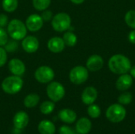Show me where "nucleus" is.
I'll return each instance as SVG.
<instances>
[{
    "label": "nucleus",
    "mask_w": 135,
    "mask_h": 134,
    "mask_svg": "<svg viewBox=\"0 0 135 134\" xmlns=\"http://www.w3.org/2000/svg\"><path fill=\"white\" fill-rule=\"evenodd\" d=\"M108 66L111 72L115 74L122 75L127 73L131 68V60L125 55L117 54L112 55L108 62Z\"/></svg>",
    "instance_id": "1"
},
{
    "label": "nucleus",
    "mask_w": 135,
    "mask_h": 134,
    "mask_svg": "<svg viewBox=\"0 0 135 134\" xmlns=\"http://www.w3.org/2000/svg\"><path fill=\"white\" fill-rule=\"evenodd\" d=\"M7 32L14 40L23 39L27 34V28L23 21L18 19L11 20L7 25Z\"/></svg>",
    "instance_id": "2"
},
{
    "label": "nucleus",
    "mask_w": 135,
    "mask_h": 134,
    "mask_svg": "<svg viewBox=\"0 0 135 134\" xmlns=\"http://www.w3.org/2000/svg\"><path fill=\"white\" fill-rule=\"evenodd\" d=\"M24 85L22 78L19 76L12 75L6 77L2 82V89L4 92L13 95L19 92Z\"/></svg>",
    "instance_id": "3"
},
{
    "label": "nucleus",
    "mask_w": 135,
    "mask_h": 134,
    "mask_svg": "<svg viewBox=\"0 0 135 134\" xmlns=\"http://www.w3.org/2000/svg\"><path fill=\"white\" fill-rule=\"evenodd\" d=\"M127 115V111L123 105L114 103L109 106L106 111V117L112 123H119L124 120Z\"/></svg>",
    "instance_id": "4"
},
{
    "label": "nucleus",
    "mask_w": 135,
    "mask_h": 134,
    "mask_svg": "<svg viewBox=\"0 0 135 134\" xmlns=\"http://www.w3.org/2000/svg\"><path fill=\"white\" fill-rule=\"evenodd\" d=\"M51 25L55 31L62 32L68 30L71 25L70 16L64 12L55 14L51 20Z\"/></svg>",
    "instance_id": "5"
},
{
    "label": "nucleus",
    "mask_w": 135,
    "mask_h": 134,
    "mask_svg": "<svg viewBox=\"0 0 135 134\" xmlns=\"http://www.w3.org/2000/svg\"><path fill=\"white\" fill-rule=\"evenodd\" d=\"M65 88L58 81H51L47 87V95L53 102H59L65 96Z\"/></svg>",
    "instance_id": "6"
},
{
    "label": "nucleus",
    "mask_w": 135,
    "mask_h": 134,
    "mask_svg": "<svg viewBox=\"0 0 135 134\" xmlns=\"http://www.w3.org/2000/svg\"><path fill=\"white\" fill-rule=\"evenodd\" d=\"M70 81L74 85H81L89 78V70L82 66H77L71 69L69 73Z\"/></svg>",
    "instance_id": "7"
},
{
    "label": "nucleus",
    "mask_w": 135,
    "mask_h": 134,
    "mask_svg": "<svg viewBox=\"0 0 135 134\" xmlns=\"http://www.w3.org/2000/svg\"><path fill=\"white\" fill-rule=\"evenodd\" d=\"M36 80L41 84H47L52 81L55 77L54 70L47 66H41L35 71Z\"/></svg>",
    "instance_id": "8"
},
{
    "label": "nucleus",
    "mask_w": 135,
    "mask_h": 134,
    "mask_svg": "<svg viewBox=\"0 0 135 134\" xmlns=\"http://www.w3.org/2000/svg\"><path fill=\"white\" fill-rule=\"evenodd\" d=\"M44 22V21L40 15L33 13L27 17L25 25L27 29H28L30 32H37L43 27Z\"/></svg>",
    "instance_id": "9"
},
{
    "label": "nucleus",
    "mask_w": 135,
    "mask_h": 134,
    "mask_svg": "<svg viewBox=\"0 0 135 134\" xmlns=\"http://www.w3.org/2000/svg\"><path fill=\"white\" fill-rule=\"evenodd\" d=\"M21 46L25 52L32 54V53H35L38 50L40 43L36 36H25L22 39Z\"/></svg>",
    "instance_id": "10"
},
{
    "label": "nucleus",
    "mask_w": 135,
    "mask_h": 134,
    "mask_svg": "<svg viewBox=\"0 0 135 134\" xmlns=\"http://www.w3.org/2000/svg\"><path fill=\"white\" fill-rule=\"evenodd\" d=\"M104 64V58L100 55L93 54L86 61V68L91 72H97L103 68Z\"/></svg>",
    "instance_id": "11"
},
{
    "label": "nucleus",
    "mask_w": 135,
    "mask_h": 134,
    "mask_svg": "<svg viewBox=\"0 0 135 134\" xmlns=\"http://www.w3.org/2000/svg\"><path fill=\"white\" fill-rule=\"evenodd\" d=\"M98 97V92L96 88L93 86L86 87L81 93V101L85 105L94 103Z\"/></svg>",
    "instance_id": "12"
},
{
    "label": "nucleus",
    "mask_w": 135,
    "mask_h": 134,
    "mask_svg": "<svg viewBox=\"0 0 135 134\" xmlns=\"http://www.w3.org/2000/svg\"><path fill=\"white\" fill-rule=\"evenodd\" d=\"M8 67H9V72L13 75L19 76V77H21L22 75H24V73H25V70H26L25 63L18 58L11 59L9 62Z\"/></svg>",
    "instance_id": "13"
},
{
    "label": "nucleus",
    "mask_w": 135,
    "mask_h": 134,
    "mask_svg": "<svg viewBox=\"0 0 135 134\" xmlns=\"http://www.w3.org/2000/svg\"><path fill=\"white\" fill-rule=\"evenodd\" d=\"M28 122H29V117L28 114L23 111H21L16 113L13 118V123L14 128L20 130L25 129L28 126Z\"/></svg>",
    "instance_id": "14"
},
{
    "label": "nucleus",
    "mask_w": 135,
    "mask_h": 134,
    "mask_svg": "<svg viewBox=\"0 0 135 134\" xmlns=\"http://www.w3.org/2000/svg\"><path fill=\"white\" fill-rule=\"evenodd\" d=\"M65 47L66 45L62 38L59 36L52 37L47 42V48L52 53H61L64 50Z\"/></svg>",
    "instance_id": "15"
},
{
    "label": "nucleus",
    "mask_w": 135,
    "mask_h": 134,
    "mask_svg": "<svg viewBox=\"0 0 135 134\" xmlns=\"http://www.w3.org/2000/svg\"><path fill=\"white\" fill-rule=\"evenodd\" d=\"M132 85L133 77L128 73L120 75L115 82V87L119 91H127L132 86Z\"/></svg>",
    "instance_id": "16"
},
{
    "label": "nucleus",
    "mask_w": 135,
    "mask_h": 134,
    "mask_svg": "<svg viewBox=\"0 0 135 134\" xmlns=\"http://www.w3.org/2000/svg\"><path fill=\"white\" fill-rule=\"evenodd\" d=\"M59 118L62 122L66 123V124H71L76 121L77 114L74 111H73L71 109L65 108L59 111Z\"/></svg>",
    "instance_id": "17"
},
{
    "label": "nucleus",
    "mask_w": 135,
    "mask_h": 134,
    "mask_svg": "<svg viewBox=\"0 0 135 134\" xmlns=\"http://www.w3.org/2000/svg\"><path fill=\"white\" fill-rule=\"evenodd\" d=\"M75 129L78 134H88L91 131L92 122L88 118H81L77 122Z\"/></svg>",
    "instance_id": "18"
},
{
    "label": "nucleus",
    "mask_w": 135,
    "mask_h": 134,
    "mask_svg": "<svg viewBox=\"0 0 135 134\" xmlns=\"http://www.w3.org/2000/svg\"><path fill=\"white\" fill-rule=\"evenodd\" d=\"M38 131L40 134H55L56 128L52 122L43 120L38 125Z\"/></svg>",
    "instance_id": "19"
},
{
    "label": "nucleus",
    "mask_w": 135,
    "mask_h": 134,
    "mask_svg": "<svg viewBox=\"0 0 135 134\" xmlns=\"http://www.w3.org/2000/svg\"><path fill=\"white\" fill-rule=\"evenodd\" d=\"M40 100V97L38 94L30 93L27 95L24 99V105L27 108H33L39 103Z\"/></svg>",
    "instance_id": "20"
},
{
    "label": "nucleus",
    "mask_w": 135,
    "mask_h": 134,
    "mask_svg": "<svg viewBox=\"0 0 135 134\" xmlns=\"http://www.w3.org/2000/svg\"><path fill=\"white\" fill-rule=\"evenodd\" d=\"M62 39L65 43V45L68 47H74L78 42L77 36L70 31H68L63 34Z\"/></svg>",
    "instance_id": "21"
},
{
    "label": "nucleus",
    "mask_w": 135,
    "mask_h": 134,
    "mask_svg": "<svg viewBox=\"0 0 135 134\" xmlns=\"http://www.w3.org/2000/svg\"><path fill=\"white\" fill-rule=\"evenodd\" d=\"M2 6L6 12L12 13L17 9L18 6V0H2Z\"/></svg>",
    "instance_id": "22"
},
{
    "label": "nucleus",
    "mask_w": 135,
    "mask_h": 134,
    "mask_svg": "<svg viewBox=\"0 0 135 134\" xmlns=\"http://www.w3.org/2000/svg\"><path fill=\"white\" fill-rule=\"evenodd\" d=\"M55 102L51 100L50 101L47 100L41 103L40 107V111L43 115H49L53 112V111L55 110Z\"/></svg>",
    "instance_id": "23"
},
{
    "label": "nucleus",
    "mask_w": 135,
    "mask_h": 134,
    "mask_svg": "<svg viewBox=\"0 0 135 134\" xmlns=\"http://www.w3.org/2000/svg\"><path fill=\"white\" fill-rule=\"evenodd\" d=\"M51 0H32V5L36 10L44 11L51 5Z\"/></svg>",
    "instance_id": "24"
},
{
    "label": "nucleus",
    "mask_w": 135,
    "mask_h": 134,
    "mask_svg": "<svg viewBox=\"0 0 135 134\" xmlns=\"http://www.w3.org/2000/svg\"><path fill=\"white\" fill-rule=\"evenodd\" d=\"M87 112H88L89 116L92 118H98L101 115V110L100 107L94 103L89 105Z\"/></svg>",
    "instance_id": "25"
},
{
    "label": "nucleus",
    "mask_w": 135,
    "mask_h": 134,
    "mask_svg": "<svg viewBox=\"0 0 135 134\" xmlns=\"http://www.w3.org/2000/svg\"><path fill=\"white\" fill-rule=\"evenodd\" d=\"M125 22L126 24L131 28L132 29H135V10L131 9L127 12L125 14Z\"/></svg>",
    "instance_id": "26"
},
{
    "label": "nucleus",
    "mask_w": 135,
    "mask_h": 134,
    "mask_svg": "<svg viewBox=\"0 0 135 134\" xmlns=\"http://www.w3.org/2000/svg\"><path fill=\"white\" fill-rule=\"evenodd\" d=\"M132 100H133L132 94L130 93V92H127L122 93L118 98L119 103H120L122 105H128V104H130L132 102Z\"/></svg>",
    "instance_id": "27"
},
{
    "label": "nucleus",
    "mask_w": 135,
    "mask_h": 134,
    "mask_svg": "<svg viewBox=\"0 0 135 134\" xmlns=\"http://www.w3.org/2000/svg\"><path fill=\"white\" fill-rule=\"evenodd\" d=\"M8 42V34L6 31L0 27V47H3Z\"/></svg>",
    "instance_id": "28"
},
{
    "label": "nucleus",
    "mask_w": 135,
    "mask_h": 134,
    "mask_svg": "<svg viewBox=\"0 0 135 134\" xmlns=\"http://www.w3.org/2000/svg\"><path fill=\"white\" fill-rule=\"evenodd\" d=\"M7 62V51L2 47H0V67L5 66Z\"/></svg>",
    "instance_id": "29"
},
{
    "label": "nucleus",
    "mask_w": 135,
    "mask_h": 134,
    "mask_svg": "<svg viewBox=\"0 0 135 134\" xmlns=\"http://www.w3.org/2000/svg\"><path fill=\"white\" fill-rule=\"evenodd\" d=\"M59 134H78L77 131L74 130L71 127L68 126H62L59 130Z\"/></svg>",
    "instance_id": "30"
},
{
    "label": "nucleus",
    "mask_w": 135,
    "mask_h": 134,
    "mask_svg": "<svg viewBox=\"0 0 135 134\" xmlns=\"http://www.w3.org/2000/svg\"><path fill=\"white\" fill-rule=\"evenodd\" d=\"M14 40V39H13ZM6 46V51H9V52H13L17 50V43L14 40V41H11V42H7Z\"/></svg>",
    "instance_id": "31"
},
{
    "label": "nucleus",
    "mask_w": 135,
    "mask_h": 134,
    "mask_svg": "<svg viewBox=\"0 0 135 134\" xmlns=\"http://www.w3.org/2000/svg\"><path fill=\"white\" fill-rule=\"evenodd\" d=\"M40 16H41L44 21H50L53 18L52 12L51 10H47V9L44 10V12L42 13V14Z\"/></svg>",
    "instance_id": "32"
},
{
    "label": "nucleus",
    "mask_w": 135,
    "mask_h": 134,
    "mask_svg": "<svg viewBox=\"0 0 135 134\" xmlns=\"http://www.w3.org/2000/svg\"><path fill=\"white\" fill-rule=\"evenodd\" d=\"M9 21H8V17L6 14L4 13H0V27L4 28L8 25Z\"/></svg>",
    "instance_id": "33"
},
{
    "label": "nucleus",
    "mask_w": 135,
    "mask_h": 134,
    "mask_svg": "<svg viewBox=\"0 0 135 134\" xmlns=\"http://www.w3.org/2000/svg\"><path fill=\"white\" fill-rule=\"evenodd\" d=\"M128 40L133 43L135 44V29H133L131 32H130V33L128 34Z\"/></svg>",
    "instance_id": "34"
},
{
    "label": "nucleus",
    "mask_w": 135,
    "mask_h": 134,
    "mask_svg": "<svg viewBox=\"0 0 135 134\" xmlns=\"http://www.w3.org/2000/svg\"><path fill=\"white\" fill-rule=\"evenodd\" d=\"M129 72H130L131 76L133 78H135V66H131V70H130Z\"/></svg>",
    "instance_id": "35"
},
{
    "label": "nucleus",
    "mask_w": 135,
    "mask_h": 134,
    "mask_svg": "<svg viewBox=\"0 0 135 134\" xmlns=\"http://www.w3.org/2000/svg\"><path fill=\"white\" fill-rule=\"evenodd\" d=\"M74 4H77V5H79V4H81L85 2V0H70Z\"/></svg>",
    "instance_id": "36"
}]
</instances>
